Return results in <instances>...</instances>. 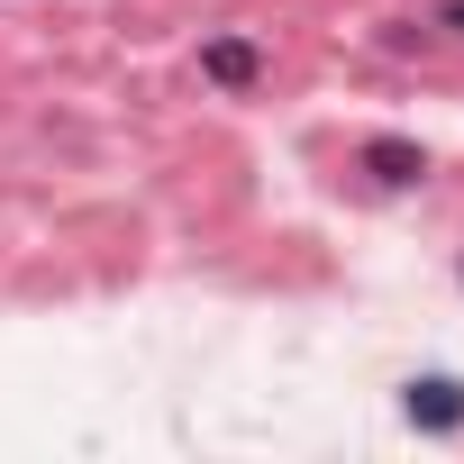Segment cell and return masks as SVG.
<instances>
[{
    "mask_svg": "<svg viewBox=\"0 0 464 464\" xmlns=\"http://www.w3.org/2000/svg\"><path fill=\"white\" fill-rule=\"evenodd\" d=\"M401 419L428 428V437H455V428H464V382H455V373H419V382L401 392Z\"/></svg>",
    "mask_w": 464,
    "mask_h": 464,
    "instance_id": "1",
    "label": "cell"
},
{
    "mask_svg": "<svg viewBox=\"0 0 464 464\" xmlns=\"http://www.w3.org/2000/svg\"><path fill=\"white\" fill-rule=\"evenodd\" d=\"M200 82L256 92V82H265V46H256V37H200Z\"/></svg>",
    "mask_w": 464,
    "mask_h": 464,
    "instance_id": "2",
    "label": "cell"
},
{
    "mask_svg": "<svg viewBox=\"0 0 464 464\" xmlns=\"http://www.w3.org/2000/svg\"><path fill=\"white\" fill-rule=\"evenodd\" d=\"M364 173L382 191H410V182H428V146L419 137H364Z\"/></svg>",
    "mask_w": 464,
    "mask_h": 464,
    "instance_id": "3",
    "label": "cell"
},
{
    "mask_svg": "<svg viewBox=\"0 0 464 464\" xmlns=\"http://www.w3.org/2000/svg\"><path fill=\"white\" fill-rule=\"evenodd\" d=\"M437 19H446V28H455V37H464V0H446V10H437Z\"/></svg>",
    "mask_w": 464,
    "mask_h": 464,
    "instance_id": "4",
    "label": "cell"
}]
</instances>
